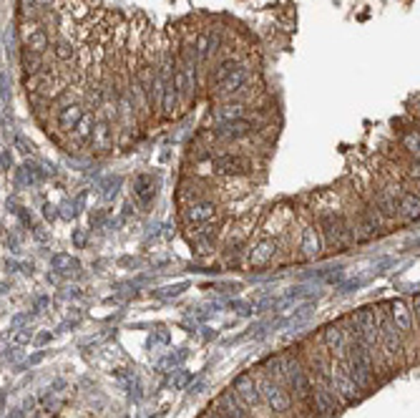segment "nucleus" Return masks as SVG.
Returning a JSON list of instances; mask_svg holds the SVG:
<instances>
[{
	"label": "nucleus",
	"mask_w": 420,
	"mask_h": 418,
	"mask_svg": "<svg viewBox=\"0 0 420 418\" xmlns=\"http://www.w3.org/2000/svg\"><path fill=\"white\" fill-rule=\"evenodd\" d=\"M259 388V398L267 403V408L272 413H287L292 408V396L287 393V388L280 383V380L269 378L267 373L264 375H254Z\"/></svg>",
	"instance_id": "f257e3e1"
},
{
	"label": "nucleus",
	"mask_w": 420,
	"mask_h": 418,
	"mask_svg": "<svg viewBox=\"0 0 420 418\" xmlns=\"http://www.w3.org/2000/svg\"><path fill=\"white\" fill-rule=\"evenodd\" d=\"M219 220V204L214 199H196L181 207V222L189 230H199V227L217 225Z\"/></svg>",
	"instance_id": "f03ea898"
},
{
	"label": "nucleus",
	"mask_w": 420,
	"mask_h": 418,
	"mask_svg": "<svg viewBox=\"0 0 420 418\" xmlns=\"http://www.w3.org/2000/svg\"><path fill=\"white\" fill-rule=\"evenodd\" d=\"M327 385H330V390L337 396V401H342V403H358L360 401L358 383L350 378L345 366H342L340 361H335V358H332V363H330V378H327Z\"/></svg>",
	"instance_id": "7ed1b4c3"
},
{
	"label": "nucleus",
	"mask_w": 420,
	"mask_h": 418,
	"mask_svg": "<svg viewBox=\"0 0 420 418\" xmlns=\"http://www.w3.org/2000/svg\"><path fill=\"white\" fill-rule=\"evenodd\" d=\"M259 131V124L249 116H242L234 121H225V124H217L212 129V139L219 144H234V142H244L246 136H252Z\"/></svg>",
	"instance_id": "20e7f679"
},
{
	"label": "nucleus",
	"mask_w": 420,
	"mask_h": 418,
	"mask_svg": "<svg viewBox=\"0 0 420 418\" xmlns=\"http://www.w3.org/2000/svg\"><path fill=\"white\" fill-rule=\"evenodd\" d=\"M254 162L244 154H212V171L225 179H234V176L252 174Z\"/></svg>",
	"instance_id": "39448f33"
},
{
	"label": "nucleus",
	"mask_w": 420,
	"mask_h": 418,
	"mask_svg": "<svg viewBox=\"0 0 420 418\" xmlns=\"http://www.w3.org/2000/svg\"><path fill=\"white\" fill-rule=\"evenodd\" d=\"M350 340H353V333L348 330L345 320L335 322V325H327L322 330V345H325V351L330 353L335 361H342L345 358V351H348Z\"/></svg>",
	"instance_id": "423d86ee"
},
{
	"label": "nucleus",
	"mask_w": 420,
	"mask_h": 418,
	"mask_svg": "<svg viewBox=\"0 0 420 418\" xmlns=\"http://www.w3.org/2000/svg\"><path fill=\"white\" fill-rule=\"evenodd\" d=\"M249 81H252V68L242 63L234 74H229L225 81H219L217 86H212V96L217 98V101H229L237 91H239L244 84H249Z\"/></svg>",
	"instance_id": "0eeeda50"
},
{
	"label": "nucleus",
	"mask_w": 420,
	"mask_h": 418,
	"mask_svg": "<svg viewBox=\"0 0 420 418\" xmlns=\"http://www.w3.org/2000/svg\"><path fill=\"white\" fill-rule=\"evenodd\" d=\"M113 129H116V126L108 124V121L96 119L93 131H91V139H89V144H86V147H91V152H93L96 157H103V154H108L113 149Z\"/></svg>",
	"instance_id": "6e6552de"
},
{
	"label": "nucleus",
	"mask_w": 420,
	"mask_h": 418,
	"mask_svg": "<svg viewBox=\"0 0 420 418\" xmlns=\"http://www.w3.org/2000/svg\"><path fill=\"white\" fill-rule=\"evenodd\" d=\"M280 252V242L272 237H262L254 242V247L246 254V262L249 267H267L269 262L275 260V254Z\"/></svg>",
	"instance_id": "1a4fd4ad"
},
{
	"label": "nucleus",
	"mask_w": 420,
	"mask_h": 418,
	"mask_svg": "<svg viewBox=\"0 0 420 418\" xmlns=\"http://www.w3.org/2000/svg\"><path fill=\"white\" fill-rule=\"evenodd\" d=\"M232 390H234L237 398H239V401L244 403L246 408H254V411H257V406L262 403V398H259L257 380H254V375H249V373H242L239 378L234 380ZM254 411H252V413H254Z\"/></svg>",
	"instance_id": "9d476101"
},
{
	"label": "nucleus",
	"mask_w": 420,
	"mask_h": 418,
	"mask_svg": "<svg viewBox=\"0 0 420 418\" xmlns=\"http://www.w3.org/2000/svg\"><path fill=\"white\" fill-rule=\"evenodd\" d=\"M93 124H96V113L93 111H84V116L79 119V124L73 126V131L66 136V142H63V147H76V149H84L86 144H89L91 139V131H93Z\"/></svg>",
	"instance_id": "9b49d317"
},
{
	"label": "nucleus",
	"mask_w": 420,
	"mask_h": 418,
	"mask_svg": "<svg viewBox=\"0 0 420 418\" xmlns=\"http://www.w3.org/2000/svg\"><path fill=\"white\" fill-rule=\"evenodd\" d=\"M84 103H71V106H63L58 108L56 113H53V124H56V131L63 136H68L73 131V126L79 124V119L84 116Z\"/></svg>",
	"instance_id": "f8f14e48"
},
{
	"label": "nucleus",
	"mask_w": 420,
	"mask_h": 418,
	"mask_svg": "<svg viewBox=\"0 0 420 418\" xmlns=\"http://www.w3.org/2000/svg\"><path fill=\"white\" fill-rule=\"evenodd\" d=\"M310 401H312L314 411L325 413V416H332V413L340 411V401H337V396L330 390V385L325 383H317L312 388V396H310Z\"/></svg>",
	"instance_id": "ddd939ff"
},
{
	"label": "nucleus",
	"mask_w": 420,
	"mask_h": 418,
	"mask_svg": "<svg viewBox=\"0 0 420 418\" xmlns=\"http://www.w3.org/2000/svg\"><path fill=\"white\" fill-rule=\"evenodd\" d=\"M214 408L227 418H252V411H246V406L237 398L234 390H225V393L217 398V406Z\"/></svg>",
	"instance_id": "4468645a"
},
{
	"label": "nucleus",
	"mask_w": 420,
	"mask_h": 418,
	"mask_svg": "<svg viewBox=\"0 0 420 418\" xmlns=\"http://www.w3.org/2000/svg\"><path fill=\"white\" fill-rule=\"evenodd\" d=\"M387 320L398 328L400 335H408L413 330V315H410L408 305H405L403 300H392L387 303Z\"/></svg>",
	"instance_id": "2eb2a0df"
},
{
	"label": "nucleus",
	"mask_w": 420,
	"mask_h": 418,
	"mask_svg": "<svg viewBox=\"0 0 420 418\" xmlns=\"http://www.w3.org/2000/svg\"><path fill=\"white\" fill-rule=\"evenodd\" d=\"M300 252H302V257H307V260H312V257H317V254L322 252V239H319L317 227L307 225L302 230V235H300Z\"/></svg>",
	"instance_id": "dca6fc26"
},
{
	"label": "nucleus",
	"mask_w": 420,
	"mask_h": 418,
	"mask_svg": "<svg viewBox=\"0 0 420 418\" xmlns=\"http://www.w3.org/2000/svg\"><path fill=\"white\" fill-rule=\"evenodd\" d=\"M246 116V106L244 103H234V101H222L219 106H214L212 119L214 124H225V121H234Z\"/></svg>",
	"instance_id": "f3484780"
},
{
	"label": "nucleus",
	"mask_w": 420,
	"mask_h": 418,
	"mask_svg": "<svg viewBox=\"0 0 420 418\" xmlns=\"http://www.w3.org/2000/svg\"><path fill=\"white\" fill-rule=\"evenodd\" d=\"M398 215H403L408 222H415L420 215V199H418V192H405L403 197L398 199Z\"/></svg>",
	"instance_id": "a211bd4d"
},
{
	"label": "nucleus",
	"mask_w": 420,
	"mask_h": 418,
	"mask_svg": "<svg viewBox=\"0 0 420 418\" xmlns=\"http://www.w3.org/2000/svg\"><path fill=\"white\" fill-rule=\"evenodd\" d=\"M239 66H242L239 58H234V56H232V58H222V61L217 63V68H212V74H209V84L217 86L219 81H225L229 74H234Z\"/></svg>",
	"instance_id": "6ab92c4d"
},
{
	"label": "nucleus",
	"mask_w": 420,
	"mask_h": 418,
	"mask_svg": "<svg viewBox=\"0 0 420 418\" xmlns=\"http://www.w3.org/2000/svg\"><path fill=\"white\" fill-rule=\"evenodd\" d=\"M51 267L56 272H71V270H76V267H79V260H76V257H71V254H66V252H58V254H53V257H51Z\"/></svg>",
	"instance_id": "aec40b11"
},
{
	"label": "nucleus",
	"mask_w": 420,
	"mask_h": 418,
	"mask_svg": "<svg viewBox=\"0 0 420 418\" xmlns=\"http://www.w3.org/2000/svg\"><path fill=\"white\" fill-rule=\"evenodd\" d=\"M181 290H184V285H176V288H164V290H157V298L159 300H169V298H176V295L181 293Z\"/></svg>",
	"instance_id": "412c9836"
},
{
	"label": "nucleus",
	"mask_w": 420,
	"mask_h": 418,
	"mask_svg": "<svg viewBox=\"0 0 420 418\" xmlns=\"http://www.w3.org/2000/svg\"><path fill=\"white\" fill-rule=\"evenodd\" d=\"M405 147H408L410 154H415V157H418V131H410L408 139H405Z\"/></svg>",
	"instance_id": "4be33fe9"
},
{
	"label": "nucleus",
	"mask_w": 420,
	"mask_h": 418,
	"mask_svg": "<svg viewBox=\"0 0 420 418\" xmlns=\"http://www.w3.org/2000/svg\"><path fill=\"white\" fill-rule=\"evenodd\" d=\"M28 340H30V333H28V330H23V333H18V335H16V343H18V345L28 343Z\"/></svg>",
	"instance_id": "5701e85b"
},
{
	"label": "nucleus",
	"mask_w": 420,
	"mask_h": 418,
	"mask_svg": "<svg viewBox=\"0 0 420 418\" xmlns=\"http://www.w3.org/2000/svg\"><path fill=\"white\" fill-rule=\"evenodd\" d=\"M202 418H227V416H222V413H219V411H217V408H214V406H212V408H209V411H207V413H204V416H202Z\"/></svg>",
	"instance_id": "b1692460"
},
{
	"label": "nucleus",
	"mask_w": 420,
	"mask_h": 418,
	"mask_svg": "<svg viewBox=\"0 0 420 418\" xmlns=\"http://www.w3.org/2000/svg\"><path fill=\"white\" fill-rule=\"evenodd\" d=\"M48 340H51V335H48V333L38 335V343H48Z\"/></svg>",
	"instance_id": "393cba45"
}]
</instances>
